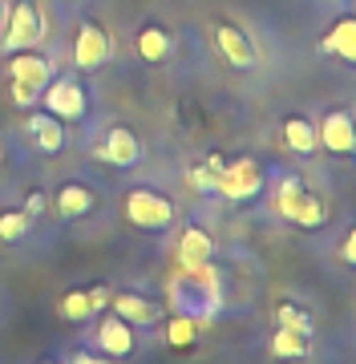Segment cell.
Wrapping results in <instances>:
<instances>
[{
    "label": "cell",
    "mask_w": 356,
    "mask_h": 364,
    "mask_svg": "<svg viewBox=\"0 0 356 364\" xmlns=\"http://www.w3.org/2000/svg\"><path fill=\"white\" fill-rule=\"evenodd\" d=\"M215 259V239L198 223H190V227H183V235H178V263L183 267H211Z\"/></svg>",
    "instance_id": "19"
},
{
    "label": "cell",
    "mask_w": 356,
    "mask_h": 364,
    "mask_svg": "<svg viewBox=\"0 0 356 364\" xmlns=\"http://www.w3.org/2000/svg\"><path fill=\"white\" fill-rule=\"evenodd\" d=\"M4 49H37V41L45 37V16H41L37 0H13V9L4 16Z\"/></svg>",
    "instance_id": "6"
},
{
    "label": "cell",
    "mask_w": 356,
    "mask_h": 364,
    "mask_svg": "<svg viewBox=\"0 0 356 364\" xmlns=\"http://www.w3.org/2000/svg\"><path fill=\"white\" fill-rule=\"evenodd\" d=\"M106 304H109L106 287H73V291L61 296L57 312H61V320H69V324H85V320H93Z\"/></svg>",
    "instance_id": "15"
},
{
    "label": "cell",
    "mask_w": 356,
    "mask_h": 364,
    "mask_svg": "<svg viewBox=\"0 0 356 364\" xmlns=\"http://www.w3.org/2000/svg\"><path fill=\"white\" fill-rule=\"evenodd\" d=\"M162 324H166V344H171L174 352H190L198 344V320L195 316L171 312V316H162Z\"/></svg>",
    "instance_id": "22"
},
{
    "label": "cell",
    "mask_w": 356,
    "mask_h": 364,
    "mask_svg": "<svg viewBox=\"0 0 356 364\" xmlns=\"http://www.w3.org/2000/svg\"><path fill=\"white\" fill-rule=\"evenodd\" d=\"M69 364H114L109 356H102L97 348H77L73 356H69Z\"/></svg>",
    "instance_id": "27"
},
{
    "label": "cell",
    "mask_w": 356,
    "mask_h": 364,
    "mask_svg": "<svg viewBox=\"0 0 356 364\" xmlns=\"http://www.w3.org/2000/svg\"><path fill=\"white\" fill-rule=\"evenodd\" d=\"M336 255H340L344 267H356V219L340 231V239H336Z\"/></svg>",
    "instance_id": "26"
},
{
    "label": "cell",
    "mask_w": 356,
    "mask_h": 364,
    "mask_svg": "<svg viewBox=\"0 0 356 364\" xmlns=\"http://www.w3.org/2000/svg\"><path fill=\"white\" fill-rule=\"evenodd\" d=\"M28 231H33V215H28L25 207H9L0 210V243H21V239H28Z\"/></svg>",
    "instance_id": "24"
},
{
    "label": "cell",
    "mask_w": 356,
    "mask_h": 364,
    "mask_svg": "<svg viewBox=\"0 0 356 364\" xmlns=\"http://www.w3.org/2000/svg\"><path fill=\"white\" fill-rule=\"evenodd\" d=\"M122 215H126V223H130L134 231L162 235V231L174 227L178 207H174L171 195H162L158 186H130V191L122 195Z\"/></svg>",
    "instance_id": "1"
},
{
    "label": "cell",
    "mask_w": 356,
    "mask_h": 364,
    "mask_svg": "<svg viewBox=\"0 0 356 364\" xmlns=\"http://www.w3.org/2000/svg\"><path fill=\"white\" fill-rule=\"evenodd\" d=\"M219 279H215L211 267H183V275H174L171 279V308L183 316H211L219 308Z\"/></svg>",
    "instance_id": "3"
},
{
    "label": "cell",
    "mask_w": 356,
    "mask_h": 364,
    "mask_svg": "<svg viewBox=\"0 0 356 364\" xmlns=\"http://www.w3.org/2000/svg\"><path fill=\"white\" fill-rule=\"evenodd\" d=\"M276 324L279 328H291V332H303V336H312V332H316L312 312H308L303 304H296V299H279V304H276Z\"/></svg>",
    "instance_id": "23"
},
{
    "label": "cell",
    "mask_w": 356,
    "mask_h": 364,
    "mask_svg": "<svg viewBox=\"0 0 356 364\" xmlns=\"http://www.w3.org/2000/svg\"><path fill=\"white\" fill-rule=\"evenodd\" d=\"M25 134L33 138V146H37L41 154H61L65 150V126L53 114H28Z\"/></svg>",
    "instance_id": "20"
},
{
    "label": "cell",
    "mask_w": 356,
    "mask_h": 364,
    "mask_svg": "<svg viewBox=\"0 0 356 364\" xmlns=\"http://www.w3.org/2000/svg\"><path fill=\"white\" fill-rule=\"evenodd\" d=\"M49 210H53V219L61 223H73V219H85L97 210V191H90L85 182H61L49 198Z\"/></svg>",
    "instance_id": "14"
},
{
    "label": "cell",
    "mask_w": 356,
    "mask_h": 364,
    "mask_svg": "<svg viewBox=\"0 0 356 364\" xmlns=\"http://www.w3.org/2000/svg\"><path fill=\"white\" fill-rule=\"evenodd\" d=\"M276 210H279V219L291 223V227H300V231H320V227L328 223V203H324V195L308 191L300 174L279 178V186H276Z\"/></svg>",
    "instance_id": "2"
},
{
    "label": "cell",
    "mask_w": 356,
    "mask_h": 364,
    "mask_svg": "<svg viewBox=\"0 0 356 364\" xmlns=\"http://www.w3.org/2000/svg\"><path fill=\"white\" fill-rule=\"evenodd\" d=\"M9 77H13V102L21 105V109H28V105L41 97V90L53 81V57H45V53L37 49H16L9 53Z\"/></svg>",
    "instance_id": "4"
},
{
    "label": "cell",
    "mask_w": 356,
    "mask_h": 364,
    "mask_svg": "<svg viewBox=\"0 0 356 364\" xmlns=\"http://www.w3.org/2000/svg\"><path fill=\"white\" fill-rule=\"evenodd\" d=\"M142 138L130 130V126H122V122H114V126H106V134L93 142V158H102L106 166H118V170H130L142 162Z\"/></svg>",
    "instance_id": "8"
},
{
    "label": "cell",
    "mask_w": 356,
    "mask_h": 364,
    "mask_svg": "<svg viewBox=\"0 0 356 364\" xmlns=\"http://www.w3.org/2000/svg\"><path fill=\"white\" fill-rule=\"evenodd\" d=\"M211 37H215L219 57H223L231 69H255L259 65V49H255V41L247 37L243 25H235V21H215Z\"/></svg>",
    "instance_id": "11"
},
{
    "label": "cell",
    "mask_w": 356,
    "mask_h": 364,
    "mask_svg": "<svg viewBox=\"0 0 356 364\" xmlns=\"http://www.w3.org/2000/svg\"><path fill=\"white\" fill-rule=\"evenodd\" d=\"M316 138H320V150L332 158H356V114L352 109H328V114L320 117L316 126Z\"/></svg>",
    "instance_id": "9"
},
{
    "label": "cell",
    "mask_w": 356,
    "mask_h": 364,
    "mask_svg": "<svg viewBox=\"0 0 356 364\" xmlns=\"http://www.w3.org/2000/svg\"><path fill=\"white\" fill-rule=\"evenodd\" d=\"M219 170H223V158L211 154L203 166H190L186 170V182H190V191L198 195H215V182H219Z\"/></svg>",
    "instance_id": "25"
},
{
    "label": "cell",
    "mask_w": 356,
    "mask_h": 364,
    "mask_svg": "<svg viewBox=\"0 0 356 364\" xmlns=\"http://www.w3.org/2000/svg\"><path fill=\"white\" fill-rule=\"evenodd\" d=\"M41 102L57 122H81L90 114V90L81 77H53L41 90Z\"/></svg>",
    "instance_id": "7"
},
{
    "label": "cell",
    "mask_w": 356,
    "mask_h": 364,
    "mask_svg": "<svg viewBox=\"0 0 356 364\" xmlns=\"http://www.w3.org/2000/svg\"><path fill=\"white\" fill-rule=\"evenodd\" d=\"M279 142H284V150L296 158H312L320 150V138H316V122L308 114H291L284 117V126H279Z\"/></svg>",
    "instance_id": "16"
},
{
    "label": "cell",
    "mask_w": 356,
    "mask_h": 364,
    "mask_svg": "<svg viewBox=\"0 0 356 364\" xmlns=\"http://www.w3.org/2000/svg\"><path fill=\"white\" fill-rule=\"evenodd\" d=\"M134 49H138V57H142L146 65H166L171 53H174V41L158 21H146V25L134 33Z\"/></svg>",
    "instance_id": "18"
},
{
    "label": "cell",
    "mask_w": 356,
    "mask_h": 364,
    "mask_svg": "<svg viewBox=\"0 0 356 364\" xmlns=\"http://www.w3.org/2000/svg\"><path fill=\"white\" fill-rule=\"evenodd\" d=\"M271 356L276 360H308L312 356V336H303V332H291V328H279L276 324V332H271Z\"/></svg>",
    "instance_id": "21"
},
{
    "label": "cell",
    "mask_w": 356,
    "mask_h": 364,
    "mask_svg": "<svg viewBox=\"0 0 356 364\" xmlns=\"http://www.w3.org/2000/svg\"><path fill=\"white\" fill-rule=\"evenodd\" d=\"M109 312L122 316L130 328H158L166 308H162L154 296H146V291H134V287H122L109 296Z\"/></svg>",
    "instance_id": "12"
},
{
    "label": "cell",
    "mask_w": 356,
    "mask_h": 364,
    "mask_svg": "<svg viewBox=\"0 0 356 364\" xmlns=\"http://www.w3.org/2000/svg\"><path fill=\"white\" fill-rule=\"evenodd\" d=\"M267 186V170L255 162V158H239V162H223L219 170V182H215V195H223L227 203H251V198H259Z\"/></svg>",
    "instance_id": "5"
},
{
    "label": "cell",
    "mask_w": 356,
    "mask_h": 364,
    "mask_svg": "<svg viewBox=\"0 0 356 364\" xmlns=\"http://www.w3.org/2000/svg\"><path fill=\"white\" fill-rule=\"evenodd\" d=\"M320 53H328V57H336L344 65H356V16L352 13L332 21V28L320 37Z\"/></svg>",
    "instance_id": "17"
},
{
    "label": "cell",
    "mask_w": 356,
    "mask_h": 364,
    "mask_svg": "<svg viewBox=\"0 0 356 364\" xmlns=\"http://www.w3.org/2000/svg\"><path fill=\"white\" fill-rule=\"evenodd\" d=\"M73 65L81 73H93V69H102L109 61V53H114V41H109L106 25H97V21H81L73 28Z\"/></svg>",
    "instance_id": "10"
},
{
    "label": "cell",
    "mask_w": 356,
    "mask_h": 364,
    "mask_svg": "<svg viewBox=\"0 0 356 364\" xmlns=\"http://www.w3.org/2000/svg\"><path fill=\"white\" fill-rule=\"evenodd\" d=\"M45 207H49V203H45V195H41V191H28V195H25V210L33 215V219H37Z\"/></svg>",
    "instance_id": "28"
},
{
    "label": "cell",
    "mask_w": 356,
    "mask_h": 364,
    "mask_svg": "<svg viewBox=\"0 0 356 364\" xmlns=\"http://www.w3.org/2000/svg\"><path fill=\"white\" fill-rule=\"evenodd\" d=\"M4 16H9V4H4V0H0V28H4Z\"/></svg>",
    "instance_id": "29"
},
{
    "label": "cell",
    "mask_w": 356,
    "mask_h": 364,
    "mask_svg": "<svg viewBox=\"0 0 356 364\" xmlns=\"http://www.w3.org/2000/svg\"><path fill=\"white\" fill-rule=\"evenodd\" d=\"M93 348L109 356V360H130L138 352V340H134V328L122 320V316H102L97 320V336H93Z\"/></svg>",
    "instance_id": "13"
},
{
    "label": "cell",
    "mask_w": 356,
    "mask_h": 364,
    "mask_svg": "<svg viewBox=\"0 0 356 364\" xmlns=\"http://www.w3.org/2000/svg\"><path fill=\"white\" fill-rule=\"evenodd\" d=\"M41 364H57V360H53V356H45V360H41Z\"/></svg>",
    "instance_id": "30"
}]
</instances>
